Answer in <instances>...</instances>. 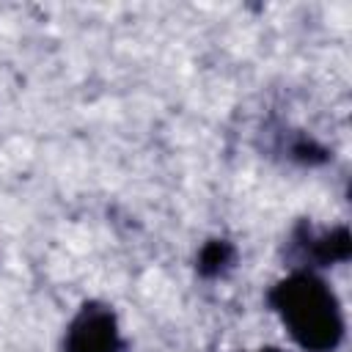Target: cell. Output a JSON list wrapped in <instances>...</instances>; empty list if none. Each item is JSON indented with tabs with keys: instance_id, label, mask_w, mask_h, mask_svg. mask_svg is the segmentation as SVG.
Instances as JSON below:
<instances>
[{
	"instance_id": "6da1fadb",
	"label": "cell",
	"mask_w": 352,
	"mask_h": 352,
	"mask_svg": "<svg viewBox=\"0 0 352 352\" xmlns=\"http://www.w3.org/2000/svg\"><path fill=\"white\" fill-rule=\"evenodd\" d=\"M292 341L305 352H336L344 341V311L330 283L311 270H292L267 292Z\"/></svg>"
},
{
	"instance_id": "7a4b0ae2",
	"label": "cell",
	"mask_w": 352,
	"mask_h": 352,
	"mask_svg": "<svg viewBox=\"0 0 352 352\" xmlns=\"http://www.w3.org/2000/svg\"><path fill=\"white\" fill-rule=\"evenodd\" d=\"M286 261H292V270H322L336 261L349 258V234L344 226L333 231H316L311 223H297L286 242Z\"/></svg>"
},
{
	"instance_id": "3957f363",
	"label": "cell",
	"mask_w": 352,
	"mask_h": 352,
	"mask_svg": "<svg viewBox=\"0 0 352 352\" xmlns=\"http://www.w3.org/2000/svg\"><path fill=\"white\" fill-rule=\"evenodd\" d=\"M124 346L118 319L104 302H85L63 336V352H124Z\"/></svg>"
},
{
	"instance_id": "277c9868",
	"label": "cell",
	"mask_w": 352,
	"mask_h": 352,
	"mask_svg": "<svg viewBox=\"0 0 352 352\" xmlns=\"http://www.w3.org/2000/svg\"><path fill=\"white\" fill-rule=\"evenodd\" d=\"M236 261V248L228 239H209L198 253V275L201 278H223Z\"/></svg>"
},
{
	"instance_id": "5b68a950",
	"label": "cell",
	"mask_w": 352,
	"mask_h": 352,
	"mask_svg": "<svg viewBox=\"0 0 352 352\" xmlns=\"http://www.w3.org/2000/svg\"><path fill=\"white\" fill-rule=\"evenodd\" d=\"M256 352H283V349H278V346H264V349H256Z\"/></svg>"
}]
</instances>
